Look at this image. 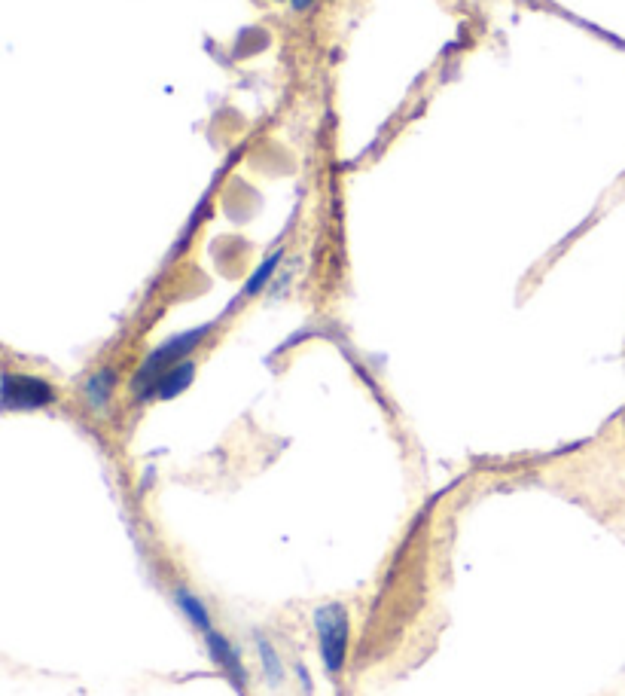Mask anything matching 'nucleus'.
<instances>
[{
	"instance_id": "8",
	"label": "nucleus",
	"mask_w": 625,
	"mask_h": 696,
	"mask_svg": "<svg viewBox=\"0 0 625 696\" xmlns=\"http://www.w3.org/2000/svg\"><path fill=\"white\" fill-rule=\"evenodd\" d=\"M278 263H281V251H275L269 260H263V263H260V269H257L254 275H250V281L244 284V294H247V297H257L260 290L272 281V275H275Z\"/></svg>"
},
{
	"instance_id": "7",
	"label": "nucleus",
	"mask_w": 625,
	"mask_h": 696,
	"mask_svg": "<svg viewBox=\"0 0 625 696\" xmlns=\"http://www.w3.org/2000/svg\"><path fill=\"white\" fill-rule=\"evenodd\" d=\"M177 605L183 608V614L190 617L202 632H208L211 629V617H208V608L202 605V599L199 596H193V593H186V590H177Z\"/></svg>"
},
{
	"instance_id": "2",
	"label": "nucleus",
	"mask_w": 625,
	"mask_h": 696,
	"mask_svg": "<svg viewBox=\"0 0 625 696\" xmlns=\"http://www.w3.org/2000/svg\"><path fill=\"white\" fill-rule=\"evenodd\" d=\"M318 632L321 645V660L330 675H339L345 666V651H348V611L342 605H324L311 617Z\"/></svg>"
},
{
	"instance_id": "4",
	"label": "nucleus",
	"mask_w": 625,
	"mask_h": 696,
	"mask_svg": "<svg viewBox=\"0 0 625 696\" xmlns=\"http://www.w3.org/2000/svg\"><path fill=\"white\" fill-rule=\"evenodd\" d=\"M205 638H208V648H211L214 663H217L220 669H226V675H229L235 684H244V666H241V660H238V651L226 642V638H223L220 632H214V629H208Z\"/></svg>"
},
{
	"instance_id": "5",
	"label": "nucleus",
	"mask_w": 625,
	"mask_h": 696,
	"mask_svg": "<svg viewBox=\"0 0 625 696\" xmlns=\"http://www.w3.org/2000/svg\"><path fill=\"white\" fill-rule=\"evenodd\" d=\"M196 379V364L193 361H180L174 367H168L162 373V379L156 382V397L159 400H171L177 394H183L186 388H190V382Z\"/></svg>"
},
{
	"instance_id": "10",
	"label": "nucleus",
	"mask_w": 625,
	"mask_h": 696,
	"mask_svg": "<svg viewBox=\"0 0 625 696\" xmlns=\"http://www.w3.org/2000/svg\"><path fill=\"white\" fill-rule=\"evenodd\" d=\"M290 4H293V10H299V13H302V10H308L311 4H315V0H290Z\"/></svg>"
},
{
	"instance_id": "6",
	"label": "nucleus",
	"mask_w": 625,
	"mask_h": 696,
	"mask_svg": "<svg viewBox=\"0 0 625 696\" xmlns=\"http://www.w3.org/2000/svg\"><path fill=\"white\" fill-rule=\"evenodd\" d=\"M113 388H116V373H113V370H98V373L86 382V400H89V406H95V410L107 406Z\"/></svg>"
},
{
	"instance_id": "9",
	"label": "nucleus",
	"mask_w": 625,
	"mask_h": 696,
	"mask_svg": "<svg viewBox=\"0 0 625 696\" xmlns=\"http://www.w3.org/2000/svg\"><path fill=\"white\" fill-rule=\"evenodd\" d=\"M257 651H260V660H263V666H266V672H269V681L278 684L281 675H284V669H281V660H278L275 648L266 642V638H257Z\"/></svg>"
},
{
	"instance_id": "3",
	"label": "nucleus",
	"mask_w": 625,
	"mask_h": 696,
	"mask_svg": "<svg viewBox=\"0 0 625 696\" xmlns=\"http://www.w3.org/2000/svg\"><path fill=\"white\" fill-rule=\"evenodd\" d=\"M55 400V388L37 376H4L0 382V406L4 410H40Z\"/></svg>"
},
{
	"instance_id": "1",
	"label": "nucleus",
	"mask_w": 625,
	"mask_h": 696,
	"mask_svg": "<svg viewBox=\"0 0 625 696\" xmlns=\"http://www.w3.org/2000/svg\"><path fill=\"white\" fill-rule=\"evenodd\" d=\"M211 324H202L196 330H186L180 336H171L168 342H162L156 352L138 367V373L132 376V394L138 400H147V397H156V382L162 379V373L180 361H186V355H193V348L208 336Z\"/></svg>"
}]
</instances>
